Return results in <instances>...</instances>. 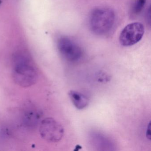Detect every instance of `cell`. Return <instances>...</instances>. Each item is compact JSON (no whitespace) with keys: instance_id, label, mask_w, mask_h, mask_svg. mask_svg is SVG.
Returning a JSON list of instances; mask_svg holds the SVG:
<instances>
[{"instance_id":"6da1fadb","label":"cell","mask_w":151,"mask_h":151,"mask_svg":"<svg viewBox=\"0 0 151 151\" xmlns=\"http://www.w3.org/2000/svg\"><path fill=\"white\" fill-rule=\"evenodd\" d=\"M12 76L15 83L22 87L35 84L38 78L36 66L28 55L17 52L13 56Z\"/></svg>"},{"instance_id":"7a4b0ae2","label":"cell","mask_w":151,"mask_h":151,"mask_svg":"<svg viewBox=\"0 0 151 151\" xmlns=\"http://www.w3.org/2000/svg\"><path fill=\"white\" fill-rule=\"evenodd\" d=\"M115 21V14L113 9L105 7L97 8L90 15V28L95 34L105 35L112 29Z\"/></svg>"},{"instance_id":"3957f363","label":"cell","mask_w":151,"mask_h":151,"mask_svg":"<svg viewBox=\"0 0 151 151\" xmlns=\"http://www.w3.org/2000/svg\"><path fill=\"white\" fill-rule=\"evenodd\" d=\"M39 131L43 139L51 143L60 141L64 135L61 124L52 117H47L41 122Z\"/></svg>"},{"instance_id":"277c9868","label":"cell","mask_w":151,"mask_h":151,"mask_svg":"<svg viewBox=\"0 0 151 151\" xmlns=\"http://www.w3.org/2000/svg\"><path fill=\"white\" fill-rule=\"evenodd\" d=\"M57 47L63 57L69 61H77L83 56V51L81 47L68 37H60L57 42Z\"/></svg>"},{"instance_id":"5b68a950","label":"cell","mask_w":151,"mask_h":151,"mask_svg":"<svg viewBox=\"0 0 151 151\" xmlns=\"http://www.w3.org/2000/svg\"><path fill=\"white\" fill-rule=\"evenodd\" d=\"M144 33L145 27L141 23L129 24L124 28L120 33V44L125 47L133 45L142 39Z\"/></svg>"},{"instance_id":"8992f818","label":"cell","mask_w":151,"mask_h":151,"mask_svg":"<svg viewBox=\"0 0 151 151\" xmlns=\"http://www.w3.org/2000/svg\"><path fill=\"white\" fill-rule=\"evenodd\" d=\"M68 95L73 105L78 109H83L89 104V100L87 97L78 92L70 91Z\"/></svg>"},{"instance_id":"52a82bcc","label":"cell","mask_w":151,"mask_h":151,"mask_svg":"<svg viewBox=\"0 0 151 151\" xmlns=\"http://www.w3.org/2000/svg\"><path fill=\"white\" fill-rule=\"evenodd\" d=\"M146 3V0H137L133 6V13L136 14H139L144 9Z\"/></svg>"},{"instance_id":"ba28073f","label":"cell","mask_w":151,"mask_h":151,"mask_svg":"<svg viewBox=\"0 0 151 151\" xmlns=\"http://www.w3.org/2000/svg\"><path fill=\"white\" fill-rule=\"evenodd\" d=\"M146 137L148 139H151V127H150V123L147 125V129L146 130Z\"/></svg>"}]
</instances>
